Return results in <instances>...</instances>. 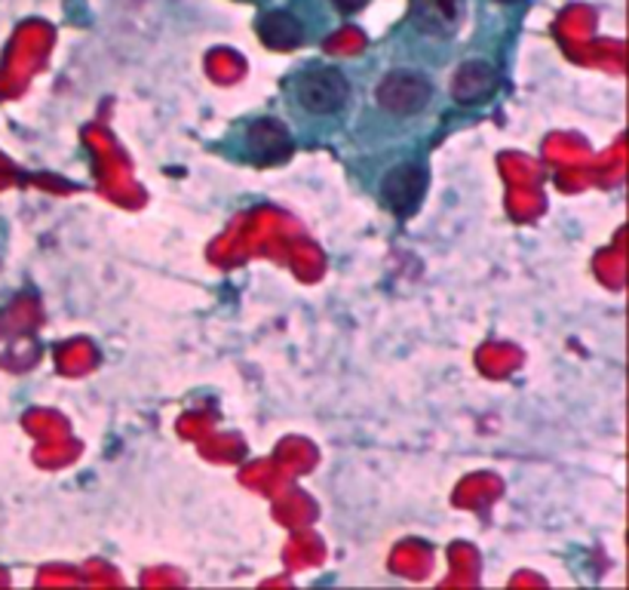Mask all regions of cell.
<instances>
[{"mask_svg": "<svg viewBox=\"0 0 629 590\" xmlns=\"http://www.w3.org/2000/svg\"><path fill=\"white\" fill-rule=\"evenodd\" d=\"M289 148H292V139H289V130L280 120H258V124H252V130H249V151H256L258 158H286Z\"/></svg>", "mask_w": 629, "mask_h": 590, "instance_id": "obj_6", "label": "cell"}, {"mask_svg": "<svg viewBox=\"0 0 629 590\" xmlns=\"http://www.w3.org/2000/svg\"><path fill=\"white\" fill-rule=\"evenodd\" d=\"M375 99L390 115L412 117L427 108V101L433 99V84H430L424 74L397 68V72L381 77V84L375 89Z\"/></svg>", "mask_w": 629, "mask_h": 590, "instance_id": "obj_1", "label": "cell"}, {"mask_svg": "<svg viewBox=\"0 0 629 590\" xmlns=\"http://www.w3.org/2000/svg\"><path fill=\"white\" fill-rule=\"evenodd\" d=\"M498 89V72L488 62H464L452 77V99L460 105L486 101Z\"/></svg>", "mask_w": 629, "mask_h": 590, "instance_id": "obj_4", "label": "cell"}, {"mask_svg": "<svg viewBox=\"0 0 629 590\" xmlns=\"http://www.w3.org/2000/svg\"><path fill=\"white\" fill-rule=\"evenodd\" d=\"M258 37L271 46V50H295V46L304 41V29H301V22L292 13L273 10V13L261 15Z\"/></svg>", "mask_w": 629, "mask_h": 590, "instance_id": "obj_5", "label": "cell"}, {"mask_svg": "<svg viewBox=\"0 0 629 590\" xmlns=\"http://www.w3.org/2000/svg\"><path fill=\"white\" fill-rule=\"evenodd\" d=\"M424 187H427V173H424V167H417V163H400V167H393V170L384 175L381 197H384V203L390 210H397V213H412L415 203L421 201V194H424Z\"/></svg>", "mask_w": 629, "mask_h": 590, "instance_id": "obj_3", "label": "cell"}, {"mask_svg": "<svg viewBox=\"0 0 629 590\" xmlns=\"http://www.w3.org/2000/svg\"><path fill=\"white\" fill-rule=\"evenodd\" d=\"M347 96H350L347 77L341 72H335V68L311 72L307 77H301L299 84L301 108L316 117H329L335 111H341Z\"/></svg>", "mask_w": 629, "mask_h": 590, "instance_id": "obj_2", "label": "cell"}, {"mask_svg": "<svg viewBox=\"0 0 629 590\" xmlns=\"http://www.w3.org/2000/svg\"><path fill=\"white\" fill-rule=\"evenodd\" d=\"M335 7L341 10V13H357L366 7V0H335Z\"/></svg>", "mask_w": 629, "mask_h": 590, "instance_id": "obj_7", "label": "cell"}, {"mask_svg": "<svg viewBox=\"0 0 629 590\" xmlns=\"http://www.w3.org/2000/svg\"><path fill=\"white\" fill-rule=\"evenodd\" d=\"M503 3H513V0H503Z\"/></svg>", "mask_w": 629, "mask_h": 590, "instance_id": "obj_8", "label": "cell"}]
</instances>
